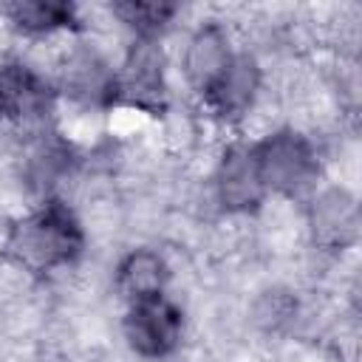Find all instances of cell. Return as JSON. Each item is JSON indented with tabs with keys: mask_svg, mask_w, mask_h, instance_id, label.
<instances>
[{
	"mask_svg": "<svg viewBox=\"0 0 362 362\" xmlns=\"http://www.w3.org/2000/svg\"><path fill=\"white\" fill-rule=\"evenodd\" d=\"M85 232L76 215L62 201H45L40 209L20 218L6 238L8 257L31 274L54 272L82 255Z\"/></svg>",
	"mask_w": 362,
	"mask_h": 362,
	"instance_id": "cell-1",
	"label": "cell"
},
{
	"mask_svg": "<svg viewBox=\"0 0 362 362\" xmlns=\"http://www.w3.org/2000/svg\"><path fill=\"white\" fill-rule=\"evenodd\" d=\"M252 156L260 173L266 192L300 195L308 189L320 173L314 144L294 130H274L257 144H252Z\"/></svg>",
	"mask_w": 362,
	"mask_h": 362,
	"instance_id": "cell-2",
	"label": "cell"
},
{
	"mask_svg": "<svg viewBox=\"0 0 362 362\" xmlns=\"http://www.w3.org/2000/svg\"><path fill=\"white\" fill-rule=\"evenodd\" d=\"M184 320L175 303H170L164 294L130 303L124 317V337L130 348L144 359H161L170 356L181 342Z\"/></svg>",
	"mask_w": 362,
	"mask_h": 362,
	"instance_id": "cell-3",
	"label": "cell"
},
{
	"mask_svg": "<svg viewBox=\"0 0 362 362\" xmlns=\"http://www.w3.org/2000/svg\"><path fill=\"white\" fill-rule=\"evenodd\" d=\"M113 102L156 113L164 105V59L156 40H139L113 71Z\"/></svg>",
	"mask_w": 362,
	"mask_h": 362,
	"instance_id": "cell-4",
	"label": "cell"
},
{
	"mask_svg": "<svg viewBox=\"0 0 362 362\" xmlns=\"http://www.w3.org/2000/svg\"><path fill=\"white\" fill-rule=\"evenodd\" d=\"M51 113L48 82L23 62L0 65V122L34 130Z\"/></svg>",
	"mask_w": 362,
	"mask_h": 362,
	"instance_id": "cell-5",
	"label": "cell"
},
{
	"mask_svg": "<svg viewBox=\"0 0 362 362\" xmlns=\"http://www.w3.org/2000/svg\"><path fill=\"white\" fill-rule=\"evenodd\" d=\"M308 229L317 246L337 252L348 249L359 235V206L356 198L342 187H328L314 195L308 206Z\"/></svg>",
	"mask_w": 362,
	"mask_h": 362,
	"instance_id": "cell-6",
	"label": "cell"
},
{
	"mask_svg": "<svg viewBox=\"0 0 362 362\" xmlns=\"http://www.w3.org/2000/svg\"><path fill=\"white\" fill-rule=\"evenodd\" d=\"M215 195H218V204L235 215L252 212L263 204L266 187L260 181L252 147L232 144L223 153V158L215 170Z\"/></svg>",
	"mask_w": 362,
	"mask_h": 362,
	"instance_id": "cell-7",
	"label": "cell"
},
{
	"mask_svg": "<svg viewBox=\"0 0 362 362\" xmlns=\"http://www.w3.org/2000/svg\"><path fill=\"white\" fill-rule=\"evenodd\" d=\"M62 93L85 107L113 102V71L93 48H74L59 68Z\"/></svg>",
	"mask_w": 362,
	"mask_h": 362,
	"instance_id": "cell-8",
	"label": "cell"
},
{
	"mask_svg": "<svg viewBox=\"0 0 362 362\" xmlns=\"http://www.w3.org/2000/svg\"><path fill=\"white\" fill-rule=\"evenodd\" d=\"M235 51L229 48V37L218 23H206L201 25L187 48H184V76L189 79V85L201 93H206L221 74L226 71V65L232 62Z\"/></svg>",
	"mask_w": 362,
	"mask_h": 362,
	"instance_id": "cell-9",
	"label": "cell"
},
{
	"mask_svg": "<svg viewBox=\"0 0 362 362\" xmlns=\"http://www.w3.org/2000/svg\"><path fill=\"white\" fill-rule=\"evenodd\" d=\"M260 90V68L255 57L249 54H235L221 79L204 93L212 110L223 119H238L252 110L255 96Z\"/></svg>",
	"mask_w": 362,
	"mask_h": 362,
	"instance_id": "cell-10",
	"label": "cell"
},
{
	"mask_svg": "<svg viewBox=\"0 0 362 362\" xmlns=\"http://www.w3.org/2000/svg\"><path fill=\"white\" fill-rule=\"evenodd\" d=\"M167 280H170V269L164 257L153 249H133L116 266V288L127 303L164 294Z\"/></svg>",
	"mask_w": 362,
	"mask_h": 362,
	"instance_id": "cell-11",
	"label": "cell"
},
{
	"mask_svg": "<svg viewBox=\"0 0 362 362\" xmlns=\"http://www.w3.org/2000/svg\"><path fill=\"white\" fill-rule=\"evenodd\" d=\"M0 11L8 17V23L17 31L31 37H48L76 23V8L54 0H17V3H6Z\"/></svg>",
	"mask_w": 362,
	"mask_h": 362,
	"instance_id": "cell-12",
	"label": "cell"
},
{
	"mask_svg": "<svg viewBox=\"0 0 362 362\" xmlns=\"http://www.w3.org/2000/svg\"><path fill=\"white\" fill-rule=\"evenodd\" d=\"M175 6L167 3H116L113 17H119L124 25H130L139 40H156L161 28L175 17Z\"/></svg>",
	"mask_w": 362,
	"mask_h": 362,
	"instance_id": "cell-13",
	"label": "cell"
}]
</instances>
